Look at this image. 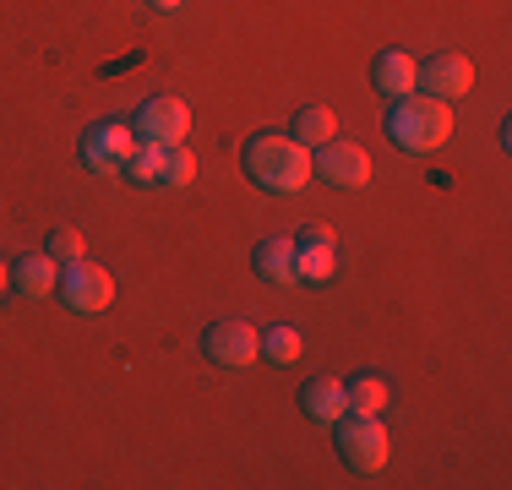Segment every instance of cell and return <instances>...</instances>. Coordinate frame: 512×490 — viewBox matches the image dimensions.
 Segmentation results:
<instances>
[{"mask_svg":"<svg viewBox=\"0 0 512 490\" xmlns=\"http://www.w3.org/2000/svg\"><path fill=\"white\" fill-rule=\"evenodd\" d=\"M246 175L273 196H295V191H306V180L316 175L311 147L295 142V137H278V131H262V137L246 142Z\"/></svg>","mask_w":512,"mask_h":490,"instance_id":"6da1fadb","label":"cell"},{"mask_svg":"<svg viewBox=\"0 0 512 490\" xmlns=\"http://www.w3.org/2000/svg\"><path fill=\"white\" fill-rule=\"evenodd\" d=\"M387 137L404 147V153H436V147L453 137V109H447V98H431V93L393 98V109H387Z\"/></svg>","mask_w":512,"mask_h":490,"instance_id":"7a4b0ae2","label":"cell"},{"mask_svg":"<svg viewBox=\"0 0 512 490\" xmlns=\"http://www.w3.org/2000/svg\"><path fill=\"white\" fill-rule=\"evenodd\" d=\"M338 452H344V463L360 474L382 469L387 452H393V436H387L382 414H344V420H338Z\"/></svg>","mask_w":512,"mask_h":490,"instance_id":"3957f363","label":"cell"},{"mask_svg":"<svg viewBox=\"0 0 512 490\" xmlns=\"http://www.w3.org/2000/svg\"><path fill=\"white\" fill-rule=\"evenodd\" d=\"M60 300L77 316H99L115 305V278H109L99 262H88V256H82V262H66V273H60Z\"/></svg>","mask_w":512,"mask_h":490,"instance_id":"277c9868","label":"cell"},{"mask_svg":"<svg viewBox=\"0 0 512 490\" xmlns=\"http://www.w3.org/2000/svg\"><path fill=\"white\" fill-rule=\"evenodd\" d=\"M311 169H316V180H327V186H338V191L371 186V153H365L360 142H338V137L322 142L311 158Z\"/></svg>","mask_w":512,"mask_h":490,"instance_id":"5b68a950","label":"cell"},{"mask_svg":"<svg viewBox=\"0 0 512 490\" xmlns=\"http://www.w3.org/2000/svg\"><path fill=\"white\" fill-rule=\"evenodd\" d=\"M202 354L224 371H246L251 360H262V333L251 322H213L202 333Z\"/></svg>","mask_w":512,"mask_h":490,"instance_id":"8992f818","label":"cell"},{"mask_svg":"<svg viewBox=\"0 0 512 490\" xmlns=\"http://www.w3.org/2000/svg\"><path fill=\"white\" fill-rule=\"evenodd\" d=\"M474 88V66L469 55H453V49H442V55L431 60H414V93H431V98H463Z\"/></svg>","mask_w":512,"mask_h":490,"instance_id":"52a82bcc","label":"cell"},{"mask_svg":"<svg viewBox=\"0 0 512 490\" xmlns=\"http://www.w3.org/2000/svg\"><path fill=\"white\" fill-rule=\"evenodd\" d=\"M137 142H142L137 126H126V120H104V126H93L88 137H82V164L99 169V175H120Z\"/></svg>","mask_w":512,"mask_h":490,"instance_id":"ba28073f","label":"cell"},{"mask_svg":"<svg viewBox=\"0 0 512 490\" xmlns=\"http://www.w3.org/2000/svg\"><path fill=\"white\" fill-rule=\"evenodd\" d=\"M131 126H137V137L142 142H158V147H180L186 142V131H191V109L180 104V98H148V104L137 109V120H131Z\"/></svg>","mask_w":512,"mask_h":490,"instance_id":"9c48e42d","label":"cell"},{"mask_svg":"<svg viewBox=\"0 0 512 490\" xmlns=\"http://www.w3.org/2000/svg\"><path fill=\"white\" fill-rule=\"evenodd\" d=\"M11 284H17V294H28V300H44V294L60 289V262L50 251H28L11 267Z\"/></svg>","mask_w":512,"mask_h":490,"instance_id":"30bf717a","label":"cell"},{"mask_svg":"<svg viewBox=\"0 0 512 490\" xmlns=\"http://www.w3.org/2000/svg\"><path fill=\"white\" fill-rule=\"evenodd\" d=\"M300 409H306L311 420H322V425H338L349 414V382H338V376L311 382L306 392H300Z\"/></svg>","mask_w":512,"mask_h":490,"instance_id":"8fae6325","label":"cell"},{"mask_svg":"<svg viewBox=\"0 0 512 490\" xmlns=\"http://www.w3.org/2000/svg\"><path fill=\"white\" fill-rule=\"evenodd\" d=\"M371 88L382 98H409L414 93V55H404V49L376 55L371 60Z\"/></svg>","mask_w":512,"mask_h":490,"instance_id":"7c38bea8","label":"cell"},{"mask_svg":"<svg viewBox=\"0 0 512 490\" xmlns=\"http://www.w3.org/2000/svg\"><path fill=\"white\" fill-rule=\"evenodd\" d=\"M295 251H300V245H295V240H284V235L262 240V245H256V273H262L267 284H300V273H295Z\"/></svg>","mask_w":512,"mask_h":490,"instance_id":"4fadbf2b","label":"cell"},{"mask_svg":"<svg viewBox=\"0 0 512 490\" xmlns=\"http://www.w3.org/2000/svg\"><path fill=\"white\" fill-rule=\"evenodd\" d=\"M164 164H169V147H158V142H137L120 175H126L131 186H164Z\"/></svg>","mask_w":512,"mask_h":490,"instance_id":"5bb4252c","label":"cell"},{"mask_svg":"<svg viewBox=\"0 0 512 490\" xmlns=\"http://www.w3.org/2000/svg\"><path fill=\"white\" fill-rule=\"evenodd\" d=\"M295 273L306 278V284H327V278L338 273V245H300V251H295Z\"/></svg>","mask_w":512,"mask_h":490,"instance_id":"9a60e30c","label":"cell"},{"mask_svg":"<svg viewBox=\"0 0 512 490\" xmlns=\"http://www.w3.org/2000/svg\"><path fill=\"white\" fill-rule=\"evenodd\" d=\"M333 131H338V115L327 104H311V109H300V115H295V142H306V147L333 142Z\"/></svg>","mask_w":512,"mask_h":490,"instance_id":"2e32d148","label":"cell"},{"mask_svg":"<svg viewBox=\"0 0 512 490\" xmlns=\"http://www.w3.org/2000/svg\"><path fill=\"white\" fill-rule=\"evenodd\" d=\"M387 403H393V387H387L382 376H360V382H349V414H382Z\"/></svg>","mask_w":512,"mask_h":490,"instance_id":"e0dca14e","label":"cell"},{"mask_svg":"<svg viewBox=\"0 0 512 490\" xmlns=\"http://www.w3.org/2000/svg\"><path fill=\"white\" fill-rule=\"evenodd\" d=\"M300 349H306V338L295 327H267L262 333V360H273V365H295Z\"/></svg>","mask_w":512,"mask_h":490,"instance_id":"ac0fdd59","label":"cell"},{"mask_svg":"<svg viewBox=\"0 0 512 490\" xmlns=\"http://www.w3.org/2000/svg\"><path fill=\"white\" fill-rule=\"evenodd\" d=\"M197 180V158H191V147H169V164H164V186H191Z\"/></svg>","mask_w":512,"mask_h":490,"instance_id":"d6986e66","label":"cell"},{"mask_svg":"<svg viewBox=\"0 0 512 490\" xmlns=\"http://www.w3.org/2000/svg\"><path fill=\"white\" fill-rule=\"evenodd\" d=\"M50 256H55V262H82L88 245H82L77 229H55V235H50Z\"/></svg>","mask_w":512,"mask_h":490,"instance_id":"ffe728a7","label":"cell"},{"mask_svg":"<svg viewBox=\"0 0 512 490\" xmlns=\"http://www.w3.org/2000/svg\"><path fill=\"white\" fill-rule=\"evenodd\" d=\"M300 245H338V240H333V229H327V224H306Z\"/></svg>","mask_w":512,"mask_h":490,"instance_id":"44dd1931","label":"cell"},{"mask_svg":"<svg viewBox=\"0 0 512 490\" xmlns=\"http://www.w3.org/2000/svg\"><path fill=\"white\" fill-rule=\"evenodd\" d=\"M153 6H158V11H180L186 0H153Z\"/></svg>","mask_w":512,"mask_h":490,"instance_id":"7402d4cb","label":"cell"},{"mask_svg":"<svg viewBox=\"0 0 512 490\" xmlns=\"http://www.w3.org/2000/svg\"><path fill=\"white\" fill-rule=\"evenodd\" d=\"M11 289V273H6V267H0V294H6Z\"/></svg>","mask_w":512,"mask_h":490,"instance_id":"603a6c76","label":"cell"}]
</instances>
